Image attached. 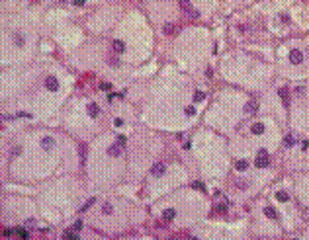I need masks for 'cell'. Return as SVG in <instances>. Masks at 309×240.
Here are the masks:
<instances>
[{
  "instance_id": "74e56055",
  "label": "cell",
  "mask_w": 309,
  "mask_h": 240,
  "mask_svg": "<svg viewBox=\"0 0 309 240\" xmlns=\"http://www.w3.org/2000/svg\"><path fill=\"white\" fill-rule=\"evenodd\" d=\"M172 240H174V238H172Z\"/></svg>"
},
{
  "instance_id": "8fae6325",
  "label": "cell",
  "mask_w": 309,
  "mask_h": 240,
  "mask_svg": "<svg viewBox=\"0 0 309 240\" xmlns=\"http://www.w3.org/2000/svg\"><path fill=\"white\" fill-rule=\"evenodd\" d=\"M251 133L253 135H262L264 133V125H262V123H254V125L251 127Z\"/></svg>"
},
{
  "instance_id": "d6a6232c",
  "label": "cell",
  "mask_w": 309,
  "mask_h": 240,
  "mask_svg": "<svg viewBox=\"0 0 309 240\" xmlns=\"http://www.w3.org/2000/svg\"><path fill=\"white\" fill-rule=\"evenodd\" d=\"M12 154H16V156H18V154H22V148H20V147H16V148H12Z\"/></svg>"
},
{
  "instance_id": "4dcf8cb0",
  "label": "cell",
  "mask_w": 309,
  "mask_h": 240,
  "mask_svg": "<svg viewBox=\"0 0 309 240\" xmlns=\"http://www.w3.org/2000/svg\"><path fill=\"white\" fill-rule=\"evenodd\" d=\"M114 125H115V127H121V125H123V119H121V117H115Z\"/></svg>"
},
{
  "instance_id": "52a82bcc",
  "label": "cell",
  "mask_w": 309,
  "mask_h": 240,
  "mask_svg": "<svg viewBox=\"0 0 309 240\" xmlns=\"http://www.w3.org/2000/svg\"><path fill=\"white\" fill-rule=\"evenodd\" d=\"M41 147L45 148V150H51V148L55 147V139H53V137H43V139H41Z\"/></svg>"
},
{
  "instance_id": "5b68a950",
  "label": "cell",
  "mask_w": 309,
  "mask_h": 240,
  "mask_svg": "<svg viewBox=\"0 0 309 240\" xmlns=\"http://www.w3.org/2000/svg\"><path fill=\"white\" fill-rule=\"evenodd\" d=\"M290 61H292L293 64H299L301 61H303V53H301V51H297V49H293L292 53H290Z\"/></svg>"
},
{
  "instance_id": "8d00e7d4",
  "label": "cell",
  "mask_w": 309,
  "mask_h": 240,
  "mask_svg": "<svg viewBox=\"0 0 309 240\" xmlns=\"http://www.w3.org/2000/svg\"><path fill=\"white\" fill-rule=\"evenodd\" d=\"M186 240H200V238H196V236H192V234H190V236H186Z\"/></svg>"
},
{
  "instance_id": "83f0119b",
  "label": "cell",
  "mask_w": 309,
  "mask_h": 240,
  "mask_svg": "<svg viewBox=\"0 0 309 240\" xmlns=\"http://www.w3.org/2000/svg\"><path fill=\"white\" fill-rule=\"evenodd\" d=\"M80 228H82V221H76L72 224V230H80Z\"/></svg>"
},
{
  "instance_id": "e0dca14e",
  "label": "cell",
  "mask_w": 309,
  "mask_h": 240,
  "mask_svg": "<svg viewBox=\"0 0 309 240\" xmlns=\"http://www.w3.org/2000/svg\"><path fill=\"white\" fill-rule=\"evenodd\" d=\"M293 144H296V139H293L292 135H286V137H284V147L290 148V147H293Z\"/></svg>"
},
{
  "instance_id": "4fadbf2b",
  "label": "cell",
  "mask_w": 309,
  "mask_h": 240,
  "mask_svg": "<svg viewBox=\"0 0 309 240\" xmlns=\"http://www.w3.org/2000/svg\"><path fill=\"white\" fill-rule=\"evenodd\" d=\"M235 168H237L239 172H245L248 168V162L247 160H237V162H235Z\"/></svg>"
},
{
  "instance_id": "1f68e13d",
  "label": "cell",
  "mask_w": 309,
  "mask_h": 240,
  "mask_svg": "<svg viewBox=\"0 0 309 240\" xmlns=\"http://www.w3.org/2000/svg\"><path fill=\"white\" fill-rule=\"evenodd\" d=\"M227 211V205H217V213H225Z\"/></svg>"
},
{
  "instance_id": "cb8c5ba5",
  "label": "cell",
  "mask_w": 309,
  "mask_h": 240,
  "mask_svg": "<svg viewBox=\"0 0 309 240\" xmlns=\"http://www.w3.org/2000/svg\"><path fill=\"white\" fill-rule=\"evenodd\" d=\"M94 203H96V199H94V197H92V199H88V201L84 203V205H82V207H80V211H86L88 207H92V205H94Z\"/></svg>"
},
{
  "instance_id": "484cf974",
  "label": "cell",
  "mask_w": 309,
  "mask_h": 240,
  "mask_svg": "<svg viewBox=\"0 0 309 240\" xmlns=\"http://www.w3.org/2000/svg\"><path fill=\"white\" fill-rule=\"evenodd\" d=\"M80 158H82V162H84V158H86V147L84 144H80Z\"/></svg>"
},
{
  "instance_id": "836d02e7",
  "label": "cell",
  "mask_w": 309,
  "mask_h": 240,
  "mask_svg": "<svg viewBox=\"0 0 309 240\" xmlns=\"http://www.w3.org/2000/svg\"><path fill=\"white\" fill-rule=\"evenodd\" d=\"M303 217H305V221H309V207L303 209Z\"/></svg>"
},
{
  "instance_id": "277c9868",
  "label": "cell",
  "mask_w": 309,
  "mask_h": 240,
  "mask_svg": "<svg viewBox=\"0 0 309 240\" xmlns=\"http://www.w3.org/2000/svg\"><path fill=\"white\" fill-rule=\"evenodd\" d=\"M180 6H182V10H184V12H188V14H190L192 18H198V10H196V8H194V6L190 4V2H186V0H182V2H180Z\"/></svg>"
},
{
  "instance_id": "8992f818",
  "label": "cell",
  "mask_w": 309,
  "mask_h": 240,
  "mask_svg": "<svg viewBox=\"0 0 309 240\" xmlns=\"http://www.w3.org/2000/svg\"><path fill=\"white\" fill-rule=\"evenodd\" d=\"M278 94H280V98H282L284 107H290V92H288V88H280Z\"/></svg>"
},
{
  "instance_id": "5bb4252c",
  "label": "cell",
  "mask_w": 309,
  "mask_h": 240,
  "mask_svg": "<svg viewBox=\"0 0 309 240\" xmlns=\"http://www.w3.org/2000/svg\"><path fill=\"white\" fill-rule=\"evenodd\" d=\"M88 113H90L92 117H98V113H100L98 104H90V106H88Z\"/></svg>"
},
{
  "instance_id": "ba28073f",
  "label": "cell",
  "mask_w": 309,
  "mask_h": 240,
  "mask_svg": "<svg viewBox=\"0 0 309 240\" xmlns=\"http://www.w3.org/2000/svg\"><path fill=\"white\" fill-rule=\"evenodd\" d=\"M245 111H247L248 115H253V113H256V111H258V104H256V101H254V100H251V101H248V104L245 106Z\"/></svg>"
},
{
  "instance_id": "4316f807",
  "label": "cell",
  "mask_w": 309,
  "mask_h": 240,
  "mask_svg": "<svg viewBox=\"0 0 309 240\" xmlns=\"http://www.w3.org/2000/svg\"><path fill=\"white\" fill-rule=\"evenodd\" d=\"M100 88H102V90H112V84H110V82H102Z\"/></svg>"
},
{
  "instance_id": "44dd1931",
  "label": "cell",
  "mask_w": 309,
  "mask_h": 240,
  "mask_svg": "<svg viewBox=\"0 0 309 240\" xmlns=\"http://www.w3.org/2000/svg\"><path fill=\"white\" fill-rule=\"evenodd\" d=\"M174 31H176V27H174L172 24H164V33H166V35H172Z\"/></svg>"
},
{
  "instance_id": "d6986e66",
  "label": "cell",
  "mask_w": 309,
  "mask_h": 240,
  "mask_svg": "<svg viewBox=\"0 0 309 240\" xmlns=\"http://www.w3.org/2000/svg\"><path fill=\"white\" fill-rule=\"evenodd\" d=\"M276 199H278V201H282V203H286V201L290 199V195L286 193V191H278V193H276Z\"/></svg>"
},
{
  "instance_id": "ac0fdd59",
  "label": "cell",
  "mask_w": 309,
  "mask_h": 240,
  "mask_svg": "<svg viewBox=\"0 0 309 240\" xmlns=\"http://www.w3.org/2000/svg\"><path fill=\"white\" fill-rule=\"evenodd\" d=\"M163 217H164L166 221H172L174 217H176V211H174V209H166L164 213H163Z\"/></svg>"
},
{
  "instance_id": "d590c367",
  "label": "cell",
  "mask_w": 309,
  "mask_h": 240,
  "mask_svg": "<svg viewBox=\"0 0 309 240\" xmlns=\"http://www.w3.org/2000/svg\"><path fill=\"white\" fill-rule=\"evenodd\" d=\"M4 236H12V228H4Z\"/></svg>"
},
{
  "instance_id": "d4e9b609",
  "label": "cell",
  "mask_w": 309,
  "mask_h": 240,
  "mask_svg": "<svg viewBox=\"0 0 309 240\" xmlns=\"http://www.w3.org/2000/svg\"><path fill=\"white\" fill-rule=\"evenodd\" d=\"M125 143H127V139L123 135H117V144H121V147H125Z\"/></svg>"
},
{
  "instance_id": "3957f363",
  "label": "cell",
  "mask_w": 309,
  "mask_h": 240,
  "mask_svg": "<svg viewBox=\"0 0 309 240\" xmlns=\"http://www.w3.org/2000/svg\"><path fill=\"white\" fill-rule=\"evenodd\" d=\"M166 172V164H163V162H157V164H154L153 166V168H151V174H153V176L154 178H159V176H163V174Z\"/></svg>"
},
{
  "instance_id": "603a6c76",
  "label": "cell",
  "mask_w": 309,
  "mask_h": 240,
  "mask_svg": "<svg viewBox=\"0 0 309 240\" xmlns=\"http://www.w3.org/2000/svg\"><path fill=\"white\" fill-rule=\"evenodd\" d=\"M204 100H205V94L198 90V92L194 94V101H204Z\"/></svg>"
},
{
  "instance_id": "f1b7e54d",
  "label": "cell",
  "mask_w": 309,
  "mask_h": 240,
  "mask_svg": "<svg viewBox=\"0 0 309 240\" xmlns=\"http://www.w3.org/2000/svg\"><path fill=\"white\" fill-rule=\"evenodd\" d=\"M184 111H186V115H194V113H196V110H194L192 106H188V107H186V110H184Z\"/></svg>"
},
{
  "instance_id": "6da1fadb",
  "label": "cell",
  "mask_w": 309,
  "mask_h": 240,
  "mask_svg": "<svg viewBox=\"0 0 309 240\" xmlns=\"http://www.w3.org/2000/svg\"><path fill=\"white\" fill-rule=\"evenodd\" d=\"M254 164H256V168H266V166L270 164V156H268V152L264 150V148L258 150V156H256Z\"/></svg>"
},
{
  "instance_id": "7402d4cb",
  "label": "cell",
  "mask_w": 309,
  "mask_h": 240,
  "mask_svg": "<svg viewBox=\"0 0 309 240\" xmlns=\"http://www.w3.org/2000/svg\"><path fill=\"white\" fill-rule=\"evenodd\" d=\"M192 187H194V190H198V191H205V186L202 184V181H194V184H192Z\"/></svg>"
},
{
  "instance_id": "f546056e",
  "label": "cell",
  "mask_w": 309,
  "mask_h": 240,
  "mask_svg": "<svg viewBox=\"0 0 309 240\" xmlns=\"http://www.w3.org/2000/svg\"><path fill=\"white\" fill-rule=\"evenodd\" d=\"M303 92H305L303 86H297V88H296V94H297V96H303Z\"/></svg>"
},
{
  "instance_id": "9a60e30c",
  "label": "cell",
  "mask_w": 309,
  "mask_h": 240,
  "mask_svg": "<svg viewBox=\"0 0 309 240\" xmlns=\"http://www.w3.org/2000/svg\"><path fill=\"white\" fill-rule=\"evenodd\" d=\"M63 236H65V240H80L78 234H76V230H67Z\"/></svg>"
},
{
  "instance_id": "9c48e42d",
  "label": "cell",
  "mask_w": 309,
  "mask_h": 240,
  "mask_svg": "<svg viewBox=\"0 0 309 240\" xmlns=\"http://www.w3.org/2000/svg\"><path fill=\"white\" fill-rule=\"evenodd\" d=\"M108 154H110V156H120V154H121V144H117V143L112 144V147L108 148Z\"/></svg>"
},
{
  "instance_id": "ffe728a7",
  "label": "cell",
  "mask_w": 309,
  "mask_h": 240,
  "mask_svg": "<svg viewBox=\"0 0 309 240\" xmlns=\"http://www.w3.org/2000/svg\"><path fill=\"white\" fill-rule=\"evenodd\" d=\"M102 213H104V215H112V213H114V205H110V203H104V207H102Z\"/></svg>"
},
{
  "instance_id": "7c38bea8",
  "label": "cell",
  "mask_w": 309,
  "mask_h": 240,
  "mask_svg": "<svg viewBox=\"0 0 309 240\" xmlns=\"http://www.w3.org/2000/svg\"><path fill=\"white\" fill-rule=\"evenodd\" d=\"M14 232L18 234V238H20V240H27V236H29V234H27V230H26V228H22V227L14 228Z\"/></svg>"
},
{
  "instance_id": "2e32d148",
  "label": "cell",
  "mask_w": 309,
  "mask_h": 240,
  "mask_svg": "<svg viewBox=\"0 0 309 240\" xmlns=\"http://www.w3.org/2000/svg\"><path fill=\"white\" fill-rule=\"evenodd\" d=\"M264 215H266L268 219H278V213L272 207H264Z\"/></svg>"
},
{
  "instance_id": "30bf717a",
  "label": "cell",
  "mask_w": 309,
  "mask_h": 240,
  "mask_svg": "<svg viewBox=\"0 0 309 240\" xmlns=\"http://www.w3.org/2000/svg\"><path fill=\"white\" fill-rule=\"evenodd\" d=\"M112 49L115 51V53H123V51H125V43L120 41V39H115V41L112 43Z\"/></svg>"
},
{
  "instance_id": "e575fe53",
  "label": "cell",
  "mask_w": 309,
  "mask_h": 240,
  "mask_svg": "<svg viewBox=\"0 0 309 240\" xmlns=\"http://www.w3.org/2000/svg\"><path fill=\"white\" fill-rule=\"evenodd\" d=\"M16 43H18V45H24V39H22V35H16Z\"/></svg>"
},
{
  "instance_id": "7a4b0ae2",
  "label": "cell",
  "mask_w": 309,
  "mask_h": 240,
  "mask_svg": "<svg viewBox=\"0 0 309 240\" xmlns=\"http://www.w3.org/2000/svg\"><path fill=\"white\" fill-rule=\"evenodd\" d=\"M45 88H47L49 92H57V90H59V80H57L55 76H47V78H45Z\"/></svg>"
}]
</instances>
